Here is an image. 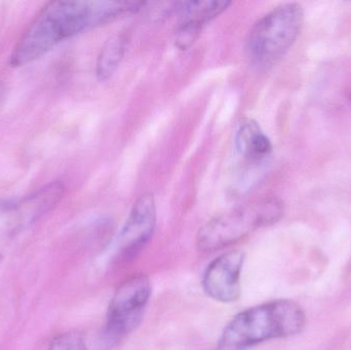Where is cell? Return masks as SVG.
<instances>
[{"mask_svg":"<svg viewBox=\"0 0 351 350\" xmlns=\"http://www.w3.org/2000/svg\"><path fill=\"white\" fill-rule=\"evenodd\" d=\"M245 254L234 250L223 253L206 267L202 277L204 293L220 303H233L241 294V273Z\"/></svg>","mask_w":351,"mask_h":350,"instance_id":"7","label":"cell"},{"mask_svg":"<svg viewBox=\"0 0 351 350\" xmlns=\"http://www.w3.org/2000/svg\"><path fill=\"white\" fill-rule=\"evenodd\" d=\"M235 147L239 155L252 164L266 162L272 153V143L257 121L245 118L235 133Z\"/></svg>","mask_w":351,"mask_h":350,"instance_id":"9","label":"cell"},{"mask_svg":"<svg viewBox=\"0 0 351 350\" xmlns=\"http://www.w3.org/2000/svg\"><path fill=\"white\" fill-rule=\"evenodd\" d=\"M127 45V35L123 32L115 33L104 43L96 64V76L100 82H106L114 75L125 57Z\"/></svg>","mask_w":351,"mask_h":350,"instance_id":"10","label":"cell"},{"mask_svg":"<svg viewBox=\"0 0 351 350\" xmlns=\"http://www.w3.org/2000/svg\"><path fill=\"white\" fill-rule=\"evenodd\" d=\"M231 5L224 0H196L182 1L178 5L175 43L178 49H189L202 34L204 27L220 16Z\"/></svg>","mask_w":351,"mask_h":350,"instance_id":"8","label":"cell"},{"mask_svg":"<svg viewBox=\"0 0 351 350\" xmlns=\"http://www.w3.org/2000/svg\"><path fill=\"white\" fill-rule=\"evenodd\" d=\"M282 214L284 205L274 197L239 205L206 222L196 234V247L202 252L226 248L260 228L276 224Z\"/></svg>","mask_w":351,"mask_h":350,"instance_id":"3","label":"cell"},{"mask_svg":"<svg viewBox=\"0 0 351 350\" xmlns=\"http://www.w3.org/2000/svg\"><path fill=\"white\" fill-rule=\"evenodd\" d=\"M138 1H53L47 3L25 31L10 57L14 67L45 55L58 43L90 27L143 8Z\"/></svg>","mask_w":351,"mask_h":350,"instance_id":"1","label":"cell"},{"mask_svg":"<svg viewBox=\"0 0 351 350\" xmlns=\"http://www.w3.org/2000/svg\"><path fill=\"white\" fill-rule=\"evenodd\" d=\"M1 262H2V256H1V255H0V264H1Z\"/></svg>","mask_w":351,"mask_h":350,"instance_id":"13","label":"cell"},{"mask_svg":"<svg viewBox=\"0 0 351 350\" xmlns=\"http://www.w3.org/2000/svg\"><path fill=\"white\" fill-rule=\"evenodd\" d=\"M4 101H5V88L0 86V108L3 106Z\"/></svg>","mask_w":351,"mask_h":350,"instance_id":"12","label":"cell"},{"mask_svg":"<svg viewBox=\"0 0 351 350\" xmlns=\"http://www.w3.org/2000/svg\"><path fill=\"white\" fill-rule=\"evenodd\" d=\"M156 199L152 193H145L136 201L117 236L115 256L119 261L132 260L145 248L156 230Z\"/></svg>","mask_w":351,"mask_h":350,"instance_id":"6","label":"cell"},{"mask_svg":"<svg viewBox=\"0 0 351 350\" xmlns=\"http://www.w3.org/2000/svg\"><path fill=\"white\" fill-rule=\"evenodd\" d=\"M152 294V282L144 275L125 279L109 303L105 335L109 341H119L141 324Z\"/></svg>","mask_w":351,"mask_h":350,"instance_id":"5","label":"cell"},{"mask_svg":"<svg viewBox=\"0 0 351 350\" xmlns=\"http://www.w3.org/2000/svg\"><path fill=\"white\" fill-rule=\"evenodd\" d=\"M47 350H88L84 337L80 333L68 332L56 337Z\"/></svg>","mask_w":351,"mask_h":350,"instance_id":"11","label":"cell"},{"mask_svg":"<svg viewBox=\"0 0 351 350\" xmlns=\"http://www.w3.org/2000/svg\"><path fill=\"white\" fill-rule=\"evenodd\" d=\"M304 22L298 3H284L264 14L250 31L247 51L252 62L261 67L278 63L293 47Z\"/></svg>","mask_w":351,"mask_h":350,"instance_id":"4","label":"cell"},{"mask_svg":"<svg viewBox=\"0 0 351 350\" xmlns=\"http://www.w3.org/2000/svg\"><path fill=\"white\" fill-rule=\"evenodd\" d=\"M305 323L298 303L272 300L237 314L223 329L217 350H249L266 341L288 338L299 334Z\"/></svg>","mask_w":351,"mask_h":350,"instance_id":"2","label":"cell"}]
</instances>
